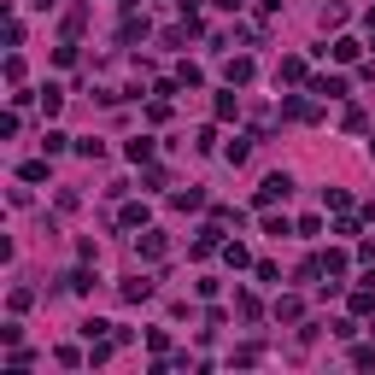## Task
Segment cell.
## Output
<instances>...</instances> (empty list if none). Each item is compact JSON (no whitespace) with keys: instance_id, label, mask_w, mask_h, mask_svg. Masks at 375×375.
Listing matches in <instances>:
<instances>
[{"instance_id":"6da1fadb","label":"cell","mask_w":375,"mask_h":375,"mask_svg":"<svg viewBox=\"0 0 375 375\" xmlns=\"http://www.w3.org/2000/svg\"><path fill=\"white\" fill-rule=\"evenodd\" d=\"M287 176H264V188H258V205H275V200H287Z\"/></svg>"},{"instance_id":"7a4b0ae2","label":"cell","mask_w":375,"mask_h":375,"mask_svg":"<svg viewBox=\"0 0 375 375\" xmlns=\"http://www.w3.org/2000/svg\"><path fill=\"white\" fill-rule=\"evenodd\" d=\"M311 94H322V100H334V94H346V76H311Z\"/></svg>"},{"instance_id":"3957f363","label":"cell","mask_w":375,"mask_h":375,"mask_svg":"<svg viewBox=\"0 0 375 375\" xmlns=\"http://www.w3.org/2000/svg\"><path fill=\"white\" fill-rule=\"evenodd\" d=\"M275 83H305V59H282L275 64Z\"/></svg>"},{"instance_id":"277c9868","label":"cell","mask_w":375,"mask_h":375,"mask_svg":"<svg viewBox=\"0 0 375 375\" xmlns=\"http://www.w3.org/2000/svg\"><path fill=\"white\" fill-rule=\"evenodd\" d=\"M118 293H123V299H129V305H141V299H146V293H153V282H141V275H129V282H123Z\"/></svg>"},{"instance_id":"5b68a950","label":"cell","mask_w":375,"mask_h":375,"mask_svg":"<svg viewBox=\"0 0 375 375\" xmlns=\"http://www.w3.org/2000/svg\"><path fill=\"white\" fill-rule=\"evenodd\" d=\"M223 76H229V83H252V59H229Z\"/></svg>"},{"instance_id":"8992f818","label":"cell","mask_w":375,"mask_h":375,"mask_svg":"<svg viewBox=\"0 0 375 375\" xmlns=\"http://www.w3.org/2000/svg\"><path fill=\"white\" fill-rule=\"evenodd\" d=\"M123 153H129V158H135V165H146V158H153V141H146V135H135V141H129V146H123Z\"/></svg>"},{"instance_id":"52a82bcc","label":"cell","mask_w":375,"mask_h":375,"mask_svg":"<svg viewBox=\"0 0 375 375\" xmlns=\"http://www.w3.org/2000/svg\"><path fill=\"white\" fill-rule=\"evenodd\" d=\"M299 311H305L299 299H275V322H299Z\"/></svg>"},{"instance_id":"ba28073f","label":"cell","mask_w":375,"mask_h":375,"mask_svg":"<svg viewBox=\"0 0 375 375\" xmlns=\"http://www.w3.org/2000/svg\"><path fill=\"white\" fill-rule=\"evenodd\" d=\"M59 106H64V94L47 83V88H41V111H47V118H59Z\"/></svg>"},{"instance_id":"9c48e42d","label":"cell","mask_w":375,"mask_h":375,"mask_svg":"<svg viewBox=\"0 0 375 375\" xmlns=\"http://www.w3.org/2000/svg\"><path fill=\"white\" fill-rule=\"evenodd\" d=\"M223 258H229V264H235V270H247V264H252V252H247V247H240V240H229V247H223Z\"/></svg>"},{"instance_id":"30bf717a","label":"cell","mask_w":375,"mask_h":375,"mask_svg":"<svg viewBox=\"0 0 375 375\" xmlns=\"http://www.w3.org/2000/svg\"><path fill=\"white\" fill-rule=\"evenodd\" d=\"M329 53H334V59H340V64H352V59H357V41H352V36H340V41H334V47H329Z\"/></svg>"},{"instance_id":"8fae6325","label":"cell","mask_w":375,"mask_h":375,"mask_svg":"<svg viewBox=\"0 0 375 375\" xmlns=\"http://www.w3.org/2000/svg\"><path fill=\"white\" fill-rule=\"evenodd\" d=\"M287 118H299V123H311V118H317V106H311V100H287Z\"/></svg>"},{"instance_id":"7c38bea8","label":"cell","mask_w":375,"mask_h":375,"mask_svg":"<svg viewBox=\"0 0 375 375\" xmlns=\"http://www.w3.org/2000/svg\"><path fill=\"white\" fill-rule=\"evenodd\" d=\"M18 176H24V182H47V158H29V165H24Z\"/></svg>"},{"instance_id":"4fadbf2b","label":"cell","mask_w":375,"mask_h":375,"mask_svg":"<svg viewBox=\"0 0 375 375\" xmlns=\"http://www.w3.org/2000/svg\"><path fill=\"white\" fill-rule=\"evenodd\" d=\"M64 287H71V293H88L94 275H88V270H71V275H64Z\"/></svg>"},{"instance_id":"5bb4252c","label":"cell","mask_w":375,"mask_h":375,"mask_svg":"<svg viewBox=\"0 0 375 375\" xmlns=\"http://www.w3.org/2000/svg\"><path fill=\"white\" fill-rule=\"evenodd\" d=\"M106 334H111V322H100V317L83 322V340H106Z\"/></svg>"},{"instance_id":"9a60e30c","label":"cell","mask_w":375,"mask_h":375,"mask_svg":"<svg viewBox=\"0 0 375 375\" xmlns=\"http://www.w3.org/2000/svg\"><path fill=\"white\" fill-rule=\"evenodd\" d=\"M141 258H165V235H146L141 240Z\"/></svg>"},{"instance_id":"2e32d148","label":"cell","mask_w":375,"mask_h":375,"mask_svg":"<svg viewBox=\"0 0 375 375\" xmlns=\"http://www.w3.org/2000/svg\"><path fill=\"white\" fill-rule=\"evenodd\" d=\"M64 141H71L64 129H47V135H41V146H47V153H64Z\"/></svg>"},{"instance_id":"e0dca14e","label":"cell","mask_w":375,"mask_h":375,"mask_svg":"<svg viewBox=\"0 0 375 375\" xmlns=\"http://www.w3.org/2000/svg\"><path fill=\"white\" fill-rule=\"evenodd\" d=\"M176 205H182V211H200V205H205V193H200V188H188V193H176Z\"/></svg>"},{"instance_id":"ac0fdd59","label":"cell","mask_w":375,"mask_h":375,"mask_svg":"<svg viewBox=\"0 0 375 375\" xmlns=\"http://www.w3.org/2000/svg\"><path fill=\"white\" fill-rule=\"evenodd\" d=\"M29 6H41V12H53V6H59V0H29Z\"/></svg>"},{"instance_id":"d6986e66","label":"cell","mask_w":375,"mask_h":375,"mask_svg":"<svg viewBox=\"0 0 375 375\" xmlns=\"http://www.w3.org/2000/svg\"><path fill=\"white\" fill-rule=\"evenodd\" d=\"M369 153H375V141H369Z\"/></svg>"}]
</instances>
